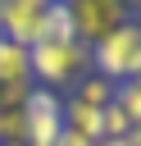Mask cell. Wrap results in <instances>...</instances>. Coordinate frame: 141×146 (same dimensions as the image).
<instances>
[{
    "instance_id": "4",
    "label": "cell",
    "mask_w": 141,
    "mask_h": 146,
    "mask_svg": "<svg viewBox=\"0 0 141 146\" xmlns=\"http://www.w3.org/2000/svg\"><path fill=\"white\" fill-rule=\"evenodd\" d=\"M23 123H27L23 146H55L64 132V96L50 87H32L23 100Z\"/></svg>"
},
{
    "instance_id": "12",
    "label": "cell",
    "mask_w": 141,
    "mask_h": 146,
    "mask_svg": "<svg viewBox=\"0 0 141 146\" xmlns=\"http://www.w3.org/2000/svg\"><path fill=\"white\" fill-rule=\"evenodd\" d=\"M55 146H96V141H86V137H77V132H68V128H64Z\"/></svg>"
},
{
    "instance_id": "11",
    "label": "cell",
    "mask_w": 141,
    "mask_h": 146,
    "mask_svg": "<svg viewBox=\"0 0 141 146\" xmlns=\"http://www.w3.org/2000/svg\"><path fill=\"white\" fill-rule=\"evenodd\" d=\"M100 128H105V137H127V128H132V123H127V114L109 100V105L100 110Z\"/></svg>"
},
{
    "instance_id": "6",
    "label": "cell",
    "mask_w": 141,
    "mask_h": 146,
    "mask_svg": "<svg viewBox=\"0 0 141 146\" xmlns=\"http://www.w3.org/2000/svg\"><path fill=\"white\" fill-rule=\"evenodd\" d=\"M64 128L77 132V137H86V141H100V137H105V128H100V110H96V105H82L77 96L64 100Z\"/></svg>"
},
{
    "instance_id": "5",
    "label": "cell",
    "mask_w": 141,
    "mask_h": 146,
    "mask_svg": "<svg viewBox=\"0 0 141 146\" xmlns=\"http://www.w3.org/2000/svg\"><path fill=\"white\" fill-rule=\"evenodd\" d=\"M45 9H50V0H0V36H9V41L32 50L41 41Z\"/></svg>"
},
{
    "instance_id": "13",
    "label": "cell",
    "mask_w": 141,
    "mask_h": 146,
    "mask_svg": "<svg viewBox=\"0 0 141 146\" xmlns=\"http://www.w3.org/2000/svg\"><path fill=\"white\" fill-rule=\"evenodd\" d=\"M127 146H141V123H132V128H127Z\"/></svg>"
},
{
    "instance_id": "15",
    "label": "cell",
    "mask_w": 141,
    "mask_h": 146,
    "mask_svg": "<svg viewBox=\"0 0 141 146\" xmlns=\"http://www.w3.org/2000/svg\"><path fill=\"white\" fill-rule=\"evenodd\" d=\"M0 146H14V141H0Z\"/></svg>"
},
{
    "instance_id": "10",
    "label": "cell",
    "mask_w": 141,
    "mask_h": 146,
    "mask_svg": "<svg viewBox=\"0 0 141 146\" xmlns=\"http://www.w3.org/2000/svg\"><path fill=\"white\" fill-rule=\"evenodd\" d=\"M114 105L127 114V123H141V78L118 82V87H114Z\"/></svg>"
},
{
    "instance_id": "2",
    "label": "cell",
    "mask_w": 141,
    "mask_h": 146,
    "mask_svg": "<svg viewBox=\"0 0 141 146\" xmlns=\"http://www.w3.org/2000/svg\"><path fill=\"white\" fill-rule=\"evenodd\" d=\"M91 73L109 78L114 87L141 78V18H127L118 32L91 46Z\"/></svg>"
},
{
    "instance_id": "1",
    "label": "cell",
    "mask_w": 141,
    "mask_h": 146,
    "mask_svg": "<svg viewBox=\"0 0 141 146\" xmlns=\"http://www.w3.org/2000/svg\"><path fill=\"white\" fill-rule=\"evenodd\" d=\"M27 68H32V87H68L91 68V46L82 41H36L27 50Z\"/></svg>"
},
{
    "instance_id": "9",
    "label": "cell",
    "mask_w": 141,
    "mask_h": 146,
    "mask_svg": "<svg viewBox=\"0 0 141 146\" xmlns=\"http://www.w3.org/2000/svg\"><path fill=\"white\" fill-rule=\"evenodd\" d=\"M41 41H77V36H73V18H68L64 0H50L45 23H41Z\"/></svg>"
},
{
    "instance_id": "14",
    "label": "cell",
    "mask_w": 141,
    "mask_h": 146,
    "mask_svg": "<svg viewBox=\"0 0 141 146\" xmlns=\"http://www.w3.org/2000/svg\"><path fill=\"white\" fill-rule=\"evenodd\" d=\"M96 146H127V137H100Z\"/></svg>"
},
{
    "instance_id": "7",
    "label": "cell",
    "mask_w": 141,
    "mask_h": 146,
    "mask_svg": "<svg viewBox=\"0 0 141 146\" xmlns=\"http://www.w3.org/2000/svg\"><path fill=\"white\" fill-rule=\"evenodd\" d=\"M0 82H18V87H32V68H27V46L0 36Z\"/></svg>"
},
{
    "instance_id": "8",
    "label": "cell",
    "mask_w": 141,
    "mask_h": 146,
    "mask_svg": "<svg viewBox=\"0 0 141 146\" xmlns=\"http://www.w3.org/2000/svg\"><path fill=\"white\" fill-rule=\"evenodd\" d=\"M73 96H77L82 105H96V110H105V105L114 100V82H109V78H100V73H82V78L73 82Z\"/></svg>"
},
{
    "instance_id": "3",
    "label": "cell",
    "mask_w": 141,
    "mask_h": 146,
    "mask_svg": "<svg viewBox=\"0 0 141 146\" xmlns=\"http://www.w3.org/2000/svg\"><path fill=\"white\" fill-rule=\"evenodd\" d=\"M64 9H68V18H73V36H77L82 46L105 41L109 32H118V27L132 18V9H127L123 0H64Z\"/></svg>"
}]
</instances>
